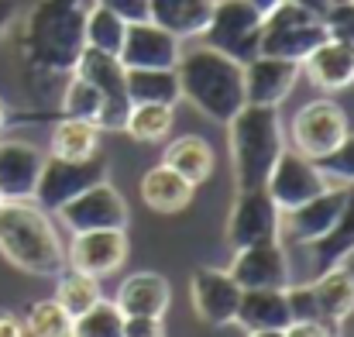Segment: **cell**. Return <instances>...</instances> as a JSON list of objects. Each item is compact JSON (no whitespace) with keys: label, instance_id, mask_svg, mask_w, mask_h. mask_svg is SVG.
Here are the masks:
<instances>
[{"label":"cell","instance_id":"41","mask_svg":"<svg viewBox=\"0 0 354 337\" xmlns=\"http://www.w3.org/2000/svg\"><path fill=\"white\" fill-rule=\"evenodd\" d=\"M286 337H337V324H324V320H313V324H289Z\"/></svg>","mask_w":354,"mask_h":337},{"label":"cell","instance_id":"46","mask_svg":"<svg viewBox=\"0 0 354 337\" xmlns=\"http://www.w3.org/2000/svg\"><path fill=\"white\" fill-rule=\"evenodd\" d=\"M248 337H286L282 331H248Z\"/></svg>","mask_w":354,"mask_h":337},{"label":"cell","instance_id":"43","mask_svg":"<svg viewBox=\"0 0 354 337\" xmlns=\"http://www.w3.org/2000/svg\"><path fill=\"white\" fill-rule=\"evenodd\" d=\"M0 337H24V320L10 310H0Z\"/></svg>","mask_w":354,"mask_h":337},{"label":"cell","instance_id":"9","mask_svg":"<svg viewBox=\"0 0 354 337\" xmlns=\"http://www.w3.org/2000/svg\"><path fill=\"white\" fill-rule=\"evenodd\" d=\"M282 234V210L268 197L265 186L258 190H237V200L227 217V244L251 248V244H272Z\"/></svg>","mask_w":354,"mask_h":337},{"label":"cell","instance_id":"28","mask_svg":"<svg viewBox=\"0 0 354 337\" xmlns=\"http://www.w3.org/2000/svg\"><path fill=\"white\" fill-rule=\"evenodd\" d=\"M131 104H169L176 107L183 100L176 69H127L124 76Z\"/></svg>","mask_w":354,"mask_h":337},{"label":"cell","instance_id":"40","mask_svg":"<svg viewBox=\"0 0 354 337\" xmlns=\"http://www.w3.org/2000/svg\"><path fill=\"white\" fill-rule=\"evenodd\" d=\"M104 7H111L124 21H145L148 17V0H97Z\"/></svg>","mask_w":354,"mask_h":337},{"label":"cell","instance_id":"15","mask_svg":"<svg viewBox=\"0 0 354 337\" xmlns=\"http://www.w3.org/2000/svg\"><path fill=\"white\" fill-rule=\"evenodd\" d=\"M299 62L292 59H275V55H254L251 62H244V104L254 107H279L296 80H299Z\"/></svg>","mask_w":354,"mask_h":337},{"label":"cell","instance_id":"12","mask_svg":"<svg viewBox=\"0 0 354 337\" xmlns=\"http://www.w3.org/2000/svg\"><path fill=\"white\" fill-rule=\"evenodd\" d=\"M327 186L330 183L317 169V162L299 155V152H289V148H282V155L275 158L268 183H265V190H268V197L275 200L279 210H292V207L313 200L317 193H324Z\"/></svg>","mask_w":354,"mask_h":337},{"label":"cell","instance_id":"42","mask_svg":"<svg viewBox=\"0 0 354 337\" xmlns=\"http://www.w3.org/2000/svg\"><path fill=\"white\" fill-rule=\"evenodd\" d=\"M17 14H21V3H17V0H0V42L10 35Z\"/></svg>","mask_w":354,"mask_h":337},{"label":"cell","instance_id":"13","mask_svg":"<svg viewBox=\"0 0 354 337\" xmlns=\"http://www.w3.org/2000/svg\"><path fill=\"white\" fill-rule=\"evenodd\" d=\"M183 55V42L158 28L155 21H127L118 59L124 69H176Z\"/></svg>","mask_w":354,"mask_h":337},{"label":"cell","instance_id":"44","mask_svg":"<svg viewBox=\"0 0 354 337\" xmlns=\"http://www.w3.org/2000/svg\"><path fill=\"white\" fill-rule=\"evenodd\" d=\"M292 3H299V7H306V10H313V14H320V17H324V14L330 10V3H334V0H292Z\"/></svg>","mask_w":354,"mask_h":337},{"label":"cell","instance_id":"7","mask_svg":"<svg viewBox=\"0 0 354 337\" xmlns=\"http://www.w3.org/2000/svg\"><path fill=\"white\" fill-rule=\"evenodd\" d=\"M203 45L231 55L237 62H251L258 55L261 38V14L248 0H217L207 31L200 35Z\"/></svg>","mask_w":354,"mask_h":337},{"label":"cell","instance_id":"34","mask_svg":"<svg viewBox=\"0 0 354 337\" xmlns=\"http://www.w3.org/2000/svg\"><path fill=\"white\" fill-rule=\"evenodd\" d=\"M73 337H124V313L114 300H100L86 313L73 317Z\"/></svg>","mask_w":354,"mask_h":337},{"label":"cell","instance_id":"37","mask_svg":"<svg viewBox=\"0 0 354 337\" xmlns=\"http://www.w3.org/2000/svg\"><path fill=\"white\" fill-rule=\"evenodd\" d=\"M317 169L324 176H334V179H344V183H354V134L348 131V138L324 158H317Z\"/></svg>","mask_w":354,"mask_h":337},{"label":"cell","instance_id":"23","mask_svg":"<svg viewBox=\"0 0 354 337\" xmlns=\"http://www.w3.org/2000/svg\"><path fill=\"white\" fill-rule=\"evenodd\" d=\"M114 303L124 317H162L169 310V282L158 272L127 275L120 282Z\"/></svg>","mask_w":354,"mask_h":337},{"label":"cell","instance_id":"4","mask_svg":"<svg viewBox=\"0 0 354 337\" xmlns=\"http://www.w3.org/2000/svg\"><path fill=\"white\" fill-rule=\"evenodd\" d=\"M227 141H231V169H234L237 190H258V186H265L275 158L286 148L279 107L244 104L227 120Z\"/></svg>","mask_w":354,"mask_h":337},{"label":"cell","instance_id":"18","mask_svg":"<svg viewBox=\"0 0 354 337\" xmlns=\"http://www.w3.org/2000/svg\"><path fill=\"white\" fill-rule=\"evenodd\" d=\"M348 203V186H327L324 193H317L313 200L282 210V230L296 241V244H310L320 234H327L330 224L337 221V214Z\"/></svg>","mask_w":354,"mask_h":337},{"label":"cell","instance_id":"36","mask_svg":"<svg viewBox=\"0 0 354 337\" xmlns=\"http://www.w3.org/2000/svg\"><path fill=\"white\" fill-rule=\"evenodd\" d=\"M286 307H289V320H292V324L324 320V317H320L317 293H313V282H306V286H286ZM324 324H327V320H324Z\"/></svg>","mask_w":354,"mask_h":337},{"label":"cell","instance_id":"24","mask_svg":"<svg viewBox=\"0 0 354 337\" xmlns=\"http://www.w3.org/2000/svg\"><path fill=\"white\" fill-rule=\"evenodd\" d=\"M234 324L244 331H286L289 307H286V289H241Z\"/></svg>","mask_w":354,"mask_h":337},{"label":"cell","instance_id":"8","mask_svg":"<svg viewBox=\"0 0 354 337\" xmlns=\"http://www.w3.org/2000/svg\"><path fill=\"white\" fill-rule=\"evenodd\" d=\"M73 73L90 80L100 90V97H104L100 113H97V127L100 131H124L127 113H131V97H127V83H124V76H127L124 62L118 55H111V52L83 48V55H80Z\"/></svg>","mask_w":354,"mask_h":337},{"label":"cell","instance_id":"29","mask_svg":"<svg viewBox=\"0 0 354 337\" xmlns=\"http://www.w3.org/2000/svg\"><path fill=\"white\" fill-rule=\"evenodd\" d=\"M100 152V127L93 120H80V117H62L52 127V152L55 158H90Z\"/></svg>","mask_w":354,"mask_h":337},{"label":"cell","instance_id":"30","mask_svg":"<svg viewBox=\"0 0 354 337\" xmlns=\"http://www.w3.org/2000/svg\"><path fill=\"white\" fill-rule=\"evenodd\" d=\"M55 300L69 317L86 313L93 303H100V279L86 275V272H59V286H55Z\"/></svg>","mask_w":354,"mask_h":337},{"label":"cell","instance_id":"1","mask_svg":"<svg viewBox=\"0 0 354 337\" xmlns=\"http://www.w3.org/2000/svg\"><path fill=\"white\" fill-rule=\"evenodd\" d=\"M97 0H35L21 28V55L35 76H73L86 48V10Z\"/></svg>","mask_w":354,"mask_h":337},{"label":"cell","instance_id":"19","mask_svg":"<svg viewBox=\"0 0 354 337\" xmlns=\"http://www.w3.org/2000/svg\"><path fill=\"white\" fill-rule=\"evenodd\" d=\"M45 152L31 141H0V200H31Z\"/></svg>","mask_w":354,"mask_h":337},{"label":"cell","instance_id":"2","mask_svg":"<svg viewBox=\"0 0 354 337\" xmlns=\"http://www.w3.org/2000/svg\"><path fill=\"white\" fill-rule=\"evenodd\" d=\"M176 80L179 93L217 124H227L244 107V62L210 45L183 48L176 62Z\"/></svg>","mask_w":354,"mask_h":337},{"label":"cell","instance_id":"3","mask_svg":"<svg viewBox=\"0 0 354 337\" xmlns=\"http://www.w3.org/2000/svg\"><path fill=\"white\" fill-rule=\"evenodd\" d=\"M0 255L28 275H59L66 265L59 230L31 200H0Z\"/></svg>","mask_w":354,"mask_h":337},{"label":"cell","instance_id":"32","mask_svg":"<svg viewBox=\"0 0 354 337\" xmlns=\"http://www.w3.org/2000/svg\"><path fill=\"white\" fill-rule=\"evenodd\" d=\"M124 31H127V21L120 14H114L111 7L93 3L86 10V48H100V52L118 55L120 42H124Z\"/></svg>","mask_w":354,"mask_h":337},{"label":"cell","instance_id":"26","mask_svg":"<svg viewBox=\"0 0 354 337\" xmlns=\"http://www.w3.org/2000/svg\"><path fill=\"white\" fill-rule=\"evenodd\" d=\"M313 293L320 303V317L327 324H341L354 310V265H334L313 279Z\"/></svg>","mask_w":354,"mask_h":337},{"label":"cell","instance_id":"39","mask_svg":"<svg viewBox=\"0 0 354 337\" xmlns=\"http://www.w3.org/2000/svg\"><path fill=\"white\" fill-rule=\"evenodd\" d=\"M124 337H165L162 317H124Z\"/></svg>","mask_w":354,"mask_h":337},{"label":"cell","instance_id":"38","mask_svg":"<svg viewBox=\"0 0 354 337\" xmlns=\"http://www.w3.org/2000/svg\"><path fill=\"white\" fill-rule=\"evenodd\" d=\"M324 24H327V35H330V38H341V42L354 45V0L334 3V7L324 14Z\"/></svg>","mask_w":354,"mask_h":337},{"label":"cell","instance_id":"22","mask_svg":"<svg viewBox=\"0 0 354 337\" xmlns=\"http://www.w3.org/2000/svg\"><path fill=\"white\" fill-rule=\"evenodd\" d=\"M217 0H148V21L165 28L169 35L183 38H200L210 24Z\"/></svg>","mask_w":354,"mask_h":337},{"label":"cell","instance_id":"35","mask_svg":"<svg viewBox=\"0 0 354 337\" xmlns=\"http://www.w3.org/2000/svg\"><path fill=\"white\" fill-rule=\"evenodd\" d=\"M100 104H104L100 90L90 80H83V76L73 73V80L62 90V117H80V120H93L97 124Z\"/></svg>","mask_w":354,"mask_h":337},{"label":"cell","instance_id":"45","mask_svg":"<svg viewBox=\"0 0 354 337\" xmlns=\"http://www.w3.org/2000/svg\"><path fill=\"white\" fill-rule=\"evenodd\" d=\"M248 3H251V7H254V10H258V14L265 17V14H268V10H275V7H279L282 0H248Z\"/></svg>","mask_w":354,"mask_h":337},{"label":"cell","instance_id":"33","mask_svg":"<svg viewBox=\"0 0 354 337\" xmlns=\"http://www.w3.org/2000/svg\"><path fill=\"white\" fill-rule=\"evenodd\" d=\"M24 334L31 337H73V317L59 307V300H38L24 313Z\"/></svg>","mask_w":354,"mask_h":337},{"label":"cell","instance_id":"6","mask_svg":"<svg viewBox=\"0 0 354 337\" xmlns=\"http://www.w3.org/2000/svg\"><path fill=\"white\" fill-rule=\"evenodd\" d=\"M107 176H111V162L104 158V152H97L90 158H80V162L45 155V165H41V176H38V186H35L31 200H38V207L45 214H55L62 203H69L83 190L104 183Z\"/></svg>","mask_w":354,"mask_h":337},{"label":"cell","instance_id":"16","mask_svg":"<svg viewBox=\"0 0 354 337\" xmlns=\"http://www.w3.org/2000/svg\"><path fill=\"white\" fill-rule=\"evenodd\" d=\"M66 262L76 272H86L93 279L114 275L127 262V230H83V234H73Z\"/></svg>","mask_w":354,"mask_h":337},{"label":"cell","instance_id":"25","mask_svg":"<svg viewBox=\"0 0 354 337\" xmlns=\"http://www.w3.org/2000/svg\"><path fill=\"white\" fill-rule=\"evenodd\" d=\"M193 193H196V186L186 183L179 172H172L165 162L141 176V200L155 214H179V210H186L193 203Z\"/></svg>","mask_w":354,"mask_h":337},{"label":"cell","instance_id":"21","mask_svg":"<svg viewBox=\"0 0 354 337\" xmlns=\"http://www.w3.org/2000/svg\"><path fill=\"white\" fill-rule=\"evenodd\" d=\"M351 255H354V186L348 190V203L337 214V221L330 224V230L306 244V262H310L313 275H324L327 268L348 262Z\"/></svg>","mask_w":354,"mask_h":337},{"label":"cell","instance_id":"10","mask_svg":"<svg viewBox=\"0 0 354 337\" xmlns=\"http://www.w3.org/2000/svg\"><path fill=\"white\" fill-rule=\"evenodd\" d=\"M55 214L66 221V227L73 234H83V230H127V217H131L127 200L111 186V179L83 190L80 197L62 203Z\"/></svg>","mask_w":354,"mask_h":337},{"label":"cell","instance_id":"20","mask_svg":"<svg viewBox=\"0 0 354 337\" xmlns=\"http://www.w3.org/2000/svg\"><path fill=\"white\" fill-rule=\"evenodd\" d=\"M299 69L310 76L313 86L320 90H348L354 83V45L341 38H324L303 62Z\"/></svg>","mask_w":354,"mask_h":337},{"label":"cell","instance_id":"31","mask_svg":"<svg viewBox=\"0 0 354 337\" xmlns=\"http://www.w3.org/2000/svg\"><path fill=\"white\" fill-rule=\"evenodd\" d=\"M176 124V111L169 104H131L124 131L134 141H162Z\"/></svg>","mask_w":354,"mask_h":337},{"label":"cell","instance_id":"14","mask_svg":"<svg viewBox=\"0 0 354 337\" xmlns=\"http://www.w3.org/2000/svg\"><path fill=\"white\" fill-rule=\"evenodd\" d=\"M189 296H193V310L203 324H214V327L234 324L237 303H241V286L231 279L227 268L200 265L189 279Z\"/></svg>","mask_w":354,"mask_h":337},{"label":"cell","instance_id":"47","mask_svg":"<svg viewBox=\"0 0 354 337\" xmlns=\"http://www.w3.org/2000/svg\"><path fill=\"white\" fill-rule=\"evenodd\" d=\"M3 120H7V113H3V104H0V127H3Z\"/></svg>","mask_w":354,"mask_h":337},{"label":"cell","instance_id":"11","mask_svg":"<svg viewBox=\"0 0 354 337\" xmlns=\"http://www.w3.org/2000/svg\"><path fill=\"white\" fill-rule=\"evenodd\" d=\"M348 113L334 100H310L292 120V145L306 158H324L330 155L344 138H348Z\"/></svg>","mask_w":354,"mask_h":337},{"label":"cell","instance_id":"17","mask_svg":"<svg viewBox=\"0 0 354 337\" xmlns=\"http://www.w3.org/2000/svg\"><path fill=\"white\" fill-rule=\"evenodd\" d=\"M227 272L241 289H286L289 286V258L279 241L237 248Z\"/></svg>","mask_w":354,"mask_h":337},{"label":"cell","instance_id":"27","mask_svg":"<svg viewBox=\"0 0 354 337\" xmlns=\"http://www.w3.org/2000/svg\"><path fill=\"white\" fill-rule=\"evenodd\" d=\"M162 162H165L172 172H179L186 183H193V186H200V183H207V179L214 176V148H210L200 134H183V138H176V141L165 148Z\"/></svg>","mask_w":354,"mask_h":337},{"label":"cell","instance_id":"5","mask_svg":"<svg viewBox=\"0 0 354 337\" xmlns=\"http://www.w3.org/2000/svg\"><path fill=\"white\" fill-rule=\"evenodd\" d=\"M327 38V24L320 14L282 0L275 10L261 17V38H258V55H275V59H292L303 62L320 42Z\"/></svg>","mask_w":354,"mask_h":337}]
</instances>
